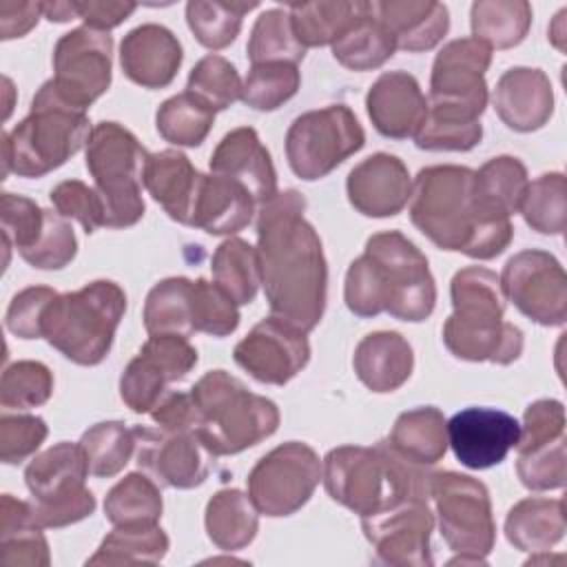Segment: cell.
<instances>
[{
    "mask_svg": "<svg viewBox=\"0 0 567 567\" xmlns=\"http://www.w3.org/2000/svg\"><path fill=\"white\" fill-rule=\"evenodd\" d=\"M343 301L361 319L388 312L410 323L425 321L436 306L427 257L399 230L374 233L348 266Z\"/></svg>",
    "mask_w": 567,
    "mask_h": 567,
    "instance_id": "2",
    "label": "cell"
},
{
    "mask_svg": "<svg viewBox=\"0 0 567 567\" xmlns=\"http://www.w3.org/2000/svg\"><path fill=\"white\" fill-rule=\"evenodd\" d=\"M78 255V237L66 217L47 208V224L38 244L20 255L29 266L38 270H62Z\"/></svg>",
    "mask_w": 567,
    "mask_h": 567,
    "instance_id": "55",
    "label": "cell"
},
{
    "mask_svg": "<svg viewBox=\"0 0 567 567\" xmlns=\"http://www.w3.org/2000/svg\"><path fill=\"white\" fill-rule=\"evenodd\" d=\"M80 447L86 456L91 476H117L135 454V430L124 421H100L84 430Z\"/></svg>",
    "mask_w": 567,
    "mask_h": 567,
    "instance_id": "44",
    "label": "cell"
},
{
    "mask_svg": "<svg viewBox=\"0 0 567 567\" xmlns=\"http://www.w3.org/2000/svg\"><path fill=\"white\" fill-rule=\"evenodd\" d=\"M42 18V2H0V38L13 40L27 35Z\"/></svg>",
    "mask_w": 567,
    "mask_h": 567,
    "instance_id": "63",
    "label": "cell"
},
{
    "mask_svg": "<svg viewBox=\"0 0 567 567\" xmlns=\"http://www.w3.org/2000/svg\"><path fill=\"white\" fill-rule=\"evenodd\" d=\"M148 151L117 122H100L86 142V168L104 206V228L135 226L146 210L142 186Z\"/></svg>",
    "mask_w": 567,
    "mask_h": 567,
    "instance_id": "8",
    "label": "cell"
},
{
    "mask_svg": "<svg viewBox=\"0 0 567 567\" xmlns=\"http://www.w3.org/2000/svg\"><path fill=\"white\" fill-rule=\"evenodd\" d=\"M42 18H47L49 22H69L75 20V9H73V0L71 2H62V0H53V2H42Z\"/></svg>",
    "mask_w": 567,
    "mask_h": 567,
    "instance_id": "64",
    "label": "cell"
},
{
    "mask_svg": "<svg viewBox=\"0 0 567 567\" xmlns=\"http://www.w3.org/2000/svg\"><path fill=\"white\" fill-rule=\"evenodd\" d=\"M516 474L520 483L532 492L563 489L567 481L565 436L518 452Z\"/></svg>",
    "mask_w": 567,
    "mask_h": 567,
    "instance_id": "53",
    "label": "cell"
},
{
    "mask_svg": "<svg viewBox=\"0 0 567 567\" xmlns=\"http://www.w3.org/2000/svg\"><path fill=\"white\" fill-rule=\"evenodd\" d=\"M365 540L374 549V563L390 567H430L434 512L427 496L408 498L374 516L361 518Z\"/></svg>",
    "mask_w": 567,
    "mask_h": 567,
    "instance_id": "17",
    "label": "cell"
},
{
    "mask_svg": "<svg viewBox=\"0 0 567 567\" xmlns=\"http://www.w3.org/2000/svg\"><path fill=\"white\" fill-rule=\"evenodd\" d=\"M53 394V372L42 361L22 359L9 363L0 379V405L7 410H31L44 405Z\"/></svg>",
    "mask_w": 567,
    "mask_h": 567,
    "instance_id": "51",
    "label": "cell"
},
{
    "mask_svg": "<svg viewBox=\"0 0 567 567\" xmlns=\"http://www.w3.org/2000/svg\"><path fill=\"white\" fill-rule=\"evenodd\" d=\"M255 7H259V2L190 0L186 4V22L202 47L219 51L237 40L244 16Z\"/></svg>",
    "mask_w": 567,
    "mask_h": 567,
    "instance_id": "46",
    "label": "cell"
},
{
    "mask_svg": "<svg viewBox=\"0 0 567 567\" xmlns=\"http://www.w3.org/2000/svg\"><path fill=\"white\" fill-rule=\"evenodd\" d=\"M370 13L390 31L396 49L408 53L434 49L450 31V11L436 0L370 2Z\"/></svg>",
    "mask_w": 567,
    "mask_h": 567,
    "instance_id": "27",
    "label": "cell"
},
{
    "mask_svg": "<svg viewBox=\"0 0 567 567\" xmlns=\"http://www.w3.org/2000/svg\"><path fill=\"white\" fill-rule=\"evenodd\" d=\"M427 498L439 532L454 554L450 565H485L496 543L489 489L470 474L430 472Z\"/></svg>",
    "mask_w": 567,
    "mask_h": 567,
    "instance_id": "9",
    "label": "cell"
},
{
    "mask_svg": "<svg viewBox=\"0 0 567 567\" xmlns=\"http://www.w3.org/2000/svg\"><path fill=\"white\" fill-rule=\"evenodd\" d=\"M86 456L80 443L60 441L35 454L24 467L31 507L44 529H60L95 512V496L86 487Z\"/></svg>",
    "mask_w": 567,
    "mask_h": 567,
    "instance_id": "10",
    "label": "cell"
},
{
    "mask_svg": "<svg viewBox=\"0 0 567 567\" xmlns=\"http://www.w3.org/2000/svg\"><path fill=\"white\" fill-rule=\"evenodd\" d=\"M447 419L434 405H419L396 416L388 445L421 467L436 465L447 452Z\"/></svg>",
    "mask_w": 567,
    "mask_h": 567,
    "instance_id": "33",
    "label": "cell"
},
{
    "mask_svg": "<svg viewBox=\"0 0 567 567\" xmlns=\"http://www.w3.org/2000/svg\"><path fill=\"white\" fill-rule=\"evenodd\" d=\"M29 501L2 494L0 498V560L4 565L47 567L51 563L49 543L42 534Z\"/></svg>",
    "mask_w": 567,
    "mask_h": 567,
    "instance_id": "32",
    "label": "cell"
},
{
    "mask_svg": "<svg viewBox=\"0 0 567 567\" xmlns=\"http://www.w3.org/2000/svg\"><path fill=\"white\" fill-rule=\"evenodd\" d=\"M208 166L210 173L239 182L255 197L257 206H264L279 193L272 157L252 126L228 131L215 146Z\"/></svg>",
    "mask_w": 567,
    "mask_h": 567,
    "instance_id": "25",
    "label": "cell"
},
{
    "mask_svg": "<svg viewBox=\"0 0 567 567\" xmlns=\"http://www.w3.org/2000/svg\"><path fill=\"white\" fill-rule=\"evenodd\" d=\"M58 292L49 286H29L13 295L4 312V326L20 339H42V317Z\"/></svg>",
    "mask_w": 567,
    "mask_h": 567,
    "instance_id": "58",
    "label": "cell"
},
{
    "mask_svg": "<svg viewBox=\"0 0 567 567\" xmlns=\"http://www.w3.org/2000/svg\"><path fill=\"white\" fill-rule=\"evenodd\" d=\"M213 124L215 111L188 91L164 100L155 113L157 133L173 146H199L208 137Z\"/></svg>",
    "mask_w": 567,
    "mask_h": 567,
    "instance_id": "45",
    "label": "cell"
},
{
    "mask_svg": "<svg viewBox=\"0 0 567 567\" xmlns=\"http://www.w3.org/2000/svg\"><path fill=\"white\" fill-rule=\"evenodd\" d=\"M126 312V292L111 279L58 292L42 317V339L78 365L102 363Z\"/></svg>",
    "mask_w": 567,
    "mask_h": 567,
    "instance_id": "7",
    "label": "cell"
},
{
    "mask_svg": "<svg viewBox=\"0 0 567 567\" xmlns=\"http://www.w3.org/2000/svg\"><path fill=\"white\" fill-rule=\"evenodd\" d=\"M483 140V124H456V122H443L423 117L419 131L414 133V144L421 151H456L465 153L478 146Z\"/></svg>",
    "mask_w": 567,
    "mask_h": 567,
    "instance_id": "59",
    "label": "cell"
},
{
    "mask_svg": "<svg viewBox=\"0 0 567 567\" xmlns=\"http://www.w3.org/2000/svg\"><path fill=\"white\" fill-rule=\"evenodd\" d=\"M89 113L66 104L51 80L31 100V111L11 131L2 133V177H42L60 168L91 137Z\"/></svg>",
    "mask_w": 567,
    "mask_h": 567,
    "instance_id": "5",
    "label": "cell"
},
{
    "mask_svg": "<svg viewBox=\"0 0 567 567\" xmlns=\"http://www.w3.org/2000/svg\"><path fill=\"white\" fill-rule=\"evenodd\" d=\"M357 379L377 394L399 390L414 370V350L410 341L394 330L365 334L352 354Z\"/></svg>",
    "mask_w": 567,
    "mask_h": 567,
    "instance_id": "29",
    "label": "cell"
},
{
    "mask_svg": "<svg viewBox=\"0 0 567 567\" xmlns=\"http://www.w3.org/2000/svg\"><path fill=\"white\" fill-rule=\"evenodd\" d=\"M492 49L476 38H456L443 44L432 62L427 117L472 124L481 122L489 93L485 71Z\"/></svg>",
    "mask_w": 567,
    "mask_h": 567,
    "instance_id": "11",
    "label": "cell"
},
{
    "mask_svg": "<svg viewBox=\"0 0 567 567\" xmlns=\"http://www.w3.org/2000/svg\"><path fill=\"white\" fill-rule=\"evenodd\" d=\"M301 86V73L297 64L266 62L250 64L246 80L241 82V102L255 111H277Z\"/></svg>",
    "mask_w": 567,
    "mask_h": 567,
    "instance_id": "49",
    "label": "cell"
},
{
    "mask_svg": "<svg viewBox=\"0 0 567 567\" xmlns=\"http://www.w3.org/2000/svg\"><path fill=\"white\" fill-rule=\"evenodd\" d=\"M363 146L365 131L346 104L306 111L292 120L286 133L288 166L303 182L330 175Z\"/></svg>",
    "mask_w": 567,
    "mask_h": 567,
    "instance_id": "12",
    "label": "cell"
},
{
    "mask_svg": "<svg viewBox=\"0 0 567 567\" xmlns=\"http://www.w3.org/2000/svg\"><path fill=\"white\" fill-rule=\"evenodd\" d=\"M321 463L328 496L359 518L374 516L414 496H427V467L396 454L385 439L372 447H332Z\"/></svg>",
    "mask_w": 567,
    "mask_h": 567,
    "instance_id": "4",
    "label": "cell"
},
{
    "mask_svg": "<svg viewBox=\"0 0 567 567\" xmlns=\"http://www.w3.org/2000/svg\"><path fill=\"white\" fill-rule=\"evenodd\" d=\"M527 184V168L514 155L492 157L474 171V197L489 219H509L518 213Z\"/></svg>",
    "mask_w": 567,
    "mask_h": 567,
    "instance_id": "35",
    "label": "cell"
},
{
    "mask_svg": "<svg viewBox=\"0 0 567 567\" xmlns=\"http://www.w3.org/2000/svg\"><path fill=\"white\" fill-rule=\"evenodd\" d=\"M563 498L527 496L518 501L505 516V538L520 551L543 554L558 545L565 536Z\"/></svg>",
    "mask_w": 567,
    "mask_h": 567,
    "instance_id": "31",
    "label": "cell"
},
{
    "mask_svg": "<svg viewBox=\"0 0 567 567\" xmlns=\"http://www.w3.org/2000/svg\"><path fill=\"white\" fill-rule=\"evenodd\" d=\"M195 401V432L213 456L239 454L279 427L275 401L250 392L226 370H210L190 388Z\"/></svg>",
    "mask_w": 567,
    "mask_h": 567,
    "instance_id": "6",
    "label": "cell"
},
{
    "mask_svg": "<svg viewBox=\"0 0 567 567\" xmlns=\"http://www.w3.org/2000/svg\"><path fill=\"white\" fill-rule=\"evenodd\" d=\"M182 60V42L164 24H140L131 29L120 44V66L124 75L142 89L168 86L175 80Z\"/></svg>",
    "mask_w": 567,
    "mask_h": 567,
    "instance_id": "22",
    "label": "cell"
},
{
    "mask_svg": "<svg viewBox=\"0 0 567 567\" xmlns=\"http://www.w3.org/2000/svg\"><path fill=\"white\" fill-rule=\"evenodd\" d=\"M148 414H151V421L166 432L195 430V421H197L195 401L190 392H177V390H168Z\"/></svg>",
    "mask_w": 567,
    "mask_h": 567,
    "instance_id": "61",
    "label": "cell"
},
{
    "mask_svg": "<svg viewBox=\"0 0 567 567\" xmlns=\"http://www.w3.org/2000/svg\"><path fill=\"white\" fill-rule=\"evenodd\" d=\"M297 40L308 47L334 44L354 22L368 13L363 0H317L288 7Z\"/></svg>",
    "mask_w": 567,
    "mask_h": 567,
    "instance_id": "36",
    "label": "cell"
},
{
    "mask_svg": "<svg viewBox=\"0 0 567 567\" xmlns=\"http://www.w3.org/2000/svg\"><path fill=\"white\" fill-rule=\"evenodd\" d=\"M49 427L38 414H2L0 416V461L18 465L33 456L44 443Z\"/></svg>",
    "mask_w": 567,
    "mask_h": 567,
    "instance_id": "57",
    "label": "cell"
},
{
    "mask_svg": "<svg viewBox=\"0 0 567 567\" xmlns=\"http://www.w3.org/2000/svg\"><path fill=\"white\" fill-rule=\"evenodd\" d=\"M164 501L159 485L146 472H131L120 478L104 498V516L115 525H155L162 518Z\"/></svg>",
    "mask_w": 567,
    "mask_h": 567,
    "instance_id": "41",
    "label": "cell"
},
{
    "mask_svg": "<svg viewBox=\"0 0 567 567\" xmlns=\"http://www.w3.org/2000/svg\"><path fill=\"white\" fill-rule=\"evenodd\" d=\"M452 315L461 319H503L505 295L498 275L485 266H465L450 281Z\"/></svg>",
    "mask_w": 567,
    "mask_h": 567,
    "instance_id": "42",
    "label": "cell"
},
{
    "mask_svg": "<svg viewBox=\"0 0 567 567\" xmlns=\"http://www.w3.org/2000/svg\"><path fill=\"white\" fill-rule=\"evenodd\" d=\"M447 447L456 461L470 470L501 465L516 447L520 423L514 414L498 408H465L447 421Z\"/></svg>",
    "mask_w": 567,
    "mask_h": 567,
    "instance_id": "20",
    "label": "cell"
},
{
    "mask_svg": "<svg viewBox=\"0 0 567 567\" xmlns=\"http://www.w3.org/2000/svg\"><path fill=\"white\" fill-rule=\"evenodd\" d=\"M472 38L489 49H512L520 44L532 27V4L527 0H476L470 7Z\"/></svg>",
    "mask_w": 567,
    "mask_h": 567,
    "instance_id": "37",
    "label": "cell"
},
{
    "mask_svg": "<svg viewBox=\"0 0 567 567\" xmlns=\"http://www.w3.org/2000/svg\"><path fill=\"white\" fill-rule=\"evenodd\" d=\"M565 436V405L558 399H538L525 408L516 452Z\"/></svg>",
    "mask_w": 567,
    "mask_h": 567,
    "instance_id": "60",
    "label": "cell"
},
{
    "mask_svg": "<svg viewBox=\"0 0 567 567\" xmlns=\"http://www.w3.org/2000/svg\"><path fill=\"white\" fill-rule=\"evenodd\" d=\"M250 64L288 62L299 64L306 58V47L297 40L290 13L286 9H266L250 29L246 44Z\"/></svg>",
    "mask_w": 567,
    "mask_h": 567,
    "instance_id": "47",
    "label": "cell"
},
{
    "mask_svg": "<svg viewBox=\"0 0 567 567\" xmlns=\"http://www.w3.org/2000/svg\"><path fill=\"white\" fill-rule=\"evenodd\" d=\"M186 91L217 113L241 97V78L233 62L217 53H208L190 69Z\"/></svg>",
    "mask_w": 567,
    "mask_h": 567,
    "instance_id": "50",
    "label": "cell"
},
{
    "mask_svg": "<svg viewBox=\"0 0 567 567\" xmlns=\"http://www.w3.org/2000/svg\"><path fill=\"white\" fill-rule=\"evenodd\" d=\"M445 348L463 361L472 363H514L525 346V334L518 326L505 319H461L450 315L443 323Z\"/></svg>",
    "mask_w": 567,
    "mask_h": 567,
    "instance_id": "26",
    "label": "cell"
},
{
    "mask_svg": "<svg viewBox=\"0 0 567 567\" xmlns=\"http://www.w3.org/2000/svg\"><path fill=\"white\" fill-rule=\"evenodd\" d=\"M144 328L148 334L190 337L193 328V279L166 277L157 281L144 301Z\"/></svg>",
    "mask_w": 567,
    "mask_h": 567,
    "instance_id": "38",
    "label": "cell"
},
{
    "mask_svg": "<svg viewBox=\"0 0 567 567\" xmlns=\"http://www.w3.org/2000/svg\"><path fill=\"white\" fill-rule=\"evenodd\" d=\"M75 16L84 20L86 27L97 31H111L120 27L137 9L135 2H115V0H73Z\"/></svg>",
    "mask_w": 567,
    "mask_h": 567,
    "instance_id": "62",
    "label": "cell"
},
{
    "mask_svg": "<svg viewBox=\"0 0 567 567\" xmlns=\"http://www.w3.org/2000/svg\"><path fill=\"white\" fill-rule=\"evenodd\" d=\"M365 111L377 133L390 140H408L414 137L425 117L427 97L412 73L385 71L368 89Z\"/></svg>",
    "mask_w": 567,
    "mask_h": 567,
    "instance_id": "24",
    "label": "cell"
},
{
    "mask_svg": "<svg viewBox=\"0 0 567 567\" xmlns=\"http://www.w3.org/2000/svg\"><path fill=\"white\" fill-rule=\"evenodd\" d=\"M259 210L255 197L235 179L224 175H204L190 226L208 235H235L244 230Z\"/></svg>",
    "mask_w": 567,
    "mask_h": 567,
    "instance_id": "30",
    "label": "cell"
},
{
    "mask_svg": "<svg viewBox=\"0 0 567 567\" xmlns=\"http://www.w3.org/2000/svg\"><path fill=\"white\" fill-rule=\"evenodd\" d=\"M346 193L357 213L383 219L408 206L412 179L403 159L390 153H372L348 173Z\"/></svg>",
    "mask_w": 567,
    "mask_h": 567,
    "instance_id": "21",
    "label": "cell"
},
{
    "mask_svg": "<svg viewBox=\"0 0 567 567\" xmlns=\"http://www.w3.org/2000/svg\"><path fill=\"white\" fill-rule=\"evenodd\" d=\"M237 303L204 277L193 281V328L210 337H228L239 326Z\"/></svg>",
    "mask_w": 567,
    "mask_h": 567,
    "instance_id": "54",
    "label": "cell"
},
{
    "mask_svg": "<svg viewBox=\"0 0 567 567\" xmlns=\"http://www.w3.org/2000/svg\"><path fill=\"white\" fill-rule=\"evenodd\" d=\"M47 224V208H40L33 199L16 193H2L0 197V228L4 241V264H9V248L20 255L31 250Z\"/></svg>",
    "mask_w": 567,
    "mask_h": 567,
    "instance_id": "52",
    "label": "cell"
},
{
    "mask_svg": "<svg viewBox=\"0 0 567 567\" xmlns=\"http://www.w3.org/2000/svg\"><path fill=\"white\" fill-rule=\"evenodd\" d=\"M135 463L157 485L193 489L202 485L213 467V454L195 430L166 432L135 425Z\"/></svg>",
    "mask_w": 567,
    "mask_h": 567,
    "instance_id": "18",
    "label": "cell"
},
{
    "mask_svg": "<svg viewBox=\"0 0 567 567\" xmlns=\"http://www.w3.org/2000/svg\"><path fill=\"white\" fill-rule=\"evenodd\" d=\"M49 199L62 217L75 219L86 235L104 228V206L95 186L80 179H64L51 188Z\"/></svg>",
    "mask_w": 567,
    "mask_h": 567,
    "instance_id": "56",
    "label": "cell"
},
{
    "mask_svg": "<svg viewBox=\"0 0 567 567\" xmlns=\"http://www.w3.org/2000/svg\"><path fill=\"white\" fill-rule=\"evenodd\" d=\"M505 301L538 326L556 328L567 321V275L547 250L525 248L507 259L498 277Z\"/></svg>",
    "mask_w": 567,
    "mask_h": 567,
    "instance_id": "15",
    "label": "cell"
},
{
    "mask_svg": "<svg viewBox=\"0 0 567 567\" xmlns=\"http://www.w3.org/2000/svg\"><path fill=\"white\" fill-rule=\"evenodd\" d=\"M113 80V38L86 24L64 33L53 47V86L58 95L86 111Z\"/></svg>",
    "mask_w": 567,
    "mask_h": 567,
    "instance_id": "14",
    "label": "cell"
},
{
    "mask_svg": "<svg viewBox=\"0 0 567 567\" xmlns=\"http://www.w3.org/2000/svg\"><path fill=\"white\" fill-rule=\"evenodd\" d=\"M213 281L237 303L255 301L261 286V268L257 248L241 237L224 239L210 259Z\"/></svg>",
    "mask_w": 567,
    "mask_h": 567,
    "instance_id": "39",
    "label": "cell"
},
{
    "mask_svg": "<svg viewBox=\"0 0 567 567\" xmlns=\"http://www.w3.org/2000/svg\"><path fill=\"white\" fill-rule=\"evenodd\" d=\"M171 540L166 532L155 525H115L104 536L100 547L86 565H157L168 554Z\"/></svg>",
    "mask_w": 567,
    "mask_h": 567,
    "instance_id": "40",
    "label": "cell"
},
{
    "mask_svg": "<svg viewBox=\"0 0 567 567\" xmlns=\"http://www.w3.org/2000/svg\"><path fill=\"white\" fill-rule=\"evenodd\" d=\"M412 224L441 250L472 259L498 257L514 237L512 219H489L474 197V171L456 164L425 166L410 195Z\"/></svg>",
    "mask_w": 567,
    "mask_h": 567,
    "instance_id": "3",
    "label": "cell"
},
{
    "mask_svg": "<svg viewBox=\"0 0 567 567\" xmlns=\"http://www.w3.org/2000/svg\"><path fill=\"white\" fill-rule=\"evenodd\" d=\"M204 527L215 547L221 551H239L255 540L259 512L248 494L237 487H224L208 498Z\"/></svg>",
    "mask_w": 567,
    "mask_h": 567,
    "instance_id": "34",
    "label": "cell"
},
{
    "mask_svg": "<svg viewBox=\"0 0 567 567\" xmlns=\"http://www.w3.org/2000/svg\"><path fill=\"white\" fill-rule=\"evenodd\" d=\"M396 51L394 38L390 31L370 13V2H368V13L354 22L334 44H332V58L350 69V71H374L383 66Z\"/></svg>",
    "mask_w": 567,
    "mask_h": 567,
    "instance_id": "43",
    "label": "cell"
},
{
    "mask_svg": "<svg viewBox=\"0 0 567 567\" xmlns=\"http://www.w3.org/2000/svg\"><path fill=\"white\" fill-rule=\"evenodd\" d=\"M202 177L204 173L177 148L151 153L144 166V188L173 221L184 226H190Z\"/></svg>",
    "mask_w": 567,
    "mask_h": 567,
    "instance_id": "28",
    "label": "cell"
},
{
    "mask_svg": "<svg viewBox=\"0 0 567 567\" xmlns=\"http://www.w3.org/2000/svg\"><path fill=\"white\" fill-rule=\"evenodd\" d=\"M308 332L279 317H266L255 323L235 346V363L255 381L266 385H286L310 361Z\"/></svg>",
    "mask_w": 567,
    "mask_h": 567,
    "instance_id": "19",
    "label": "cell"
},
{
    "mask_svg": "<svg viewBox=\"0 0 567 567\" xmlns=\"http://www.w3.org/2000/svg\"><path fill=\"white\" fill-rule=\"evenodd\" d=\"M518 213L540 235H563L567 226V188L558 171L543 173L525 188Z\"/></svg>",
    "mask_w": 567,
    "mask_h": 567,
    "instance_id": "48",
    "label": "cell"
},
{
    "mask_svg": "<svg viewBox=\"0 0 567 567\" xmlns=\"http://www.w3.org/2000/svg\"><path fill=\"white\" fill-rule=\"evenodd\" d=\"M306 197L288 188L257 210V257L272 317L310 332L328 299V264L321 237L303 217Z\"/></svg>",
    "mask_w": 567,
    "mask_h": 567,
    "instance_id": "1",
    "label": "cell"
},
{
    "mask_svg": "<svg viewBox=\"0 0 567 567\" xmlns=\"http://www.w3.org/2000/svg\"><path fill=\"white\" fill-rule=\"evenodd\" d=\"M197 350L182 334H148L120 377V399L135 414H148L197 365Z\"/></svg>",
    "mask_w": 567,
    "mask_h": 567,
    "instance_id": "16",
    "label": "cell"
},
{
    "mask_svg": "<svg viewBox=\"0 0 567 567\" xmlns=\"http://www.w3.org/2000/svg\"><path fill=\"white\" fill-rule=\"evenodd\" d=\"M323 474L319 454L301 441H288L264 454L248 472V496L259 514L281 518L299 512Z\"/></svg>",
    "mask_w": 567,
    "mask_h": 567,
    "instance_id": "13",
    "label": "cell"
},
{
    "mask_svg": "<svg viewBox=\"0 0 567 567\" xmlns=\"http://www.w3.org/2000/svg\"><path fill=\"white\" fill-rule=\"evenodd\" d=\"M492 104L507 128L532 133L551 120L554 89L543 69L512 66L498 78Z\"/></svg>",
    "mask_w": 567,
    "mask_h": 567,
    "instance_id": "23",
    "label": "cell"
}]
</instances>
